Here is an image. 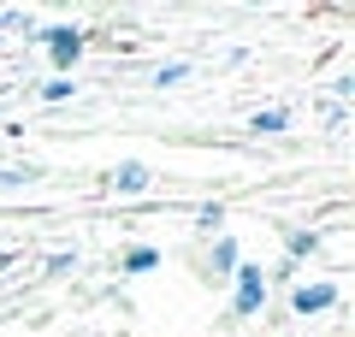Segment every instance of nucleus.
I'll list each match as a JSON object with an SVG mask.
<instances>
[{"mask_svg":"<svg viewBox=\"0 0 355 337\" xmlns=\"http://www.w3.org/2000/svg\"><path fill=\"white\" fill-rule=\"evenodd\" d=\"M48 273H53V278H65V273H77V254H48Z\"/></svg>","mask_w":355,"mask_h":337,"instance_id":"obj_14","label":"nucleus"},{"mask_svg":"<svg viewBox=\"0 0 355 337\" xmlns=\"http://www.w3.org/2000/svg\"><path fill=\"white\" fill-rule=\"evenodd\" d=\"M284 308H291V320L338 313V308H343V284H338V278H296V284L284 290Z\"/></svg>","mask_w":355,"mask_h":337,"instance_id":"obj_2","label":"nucleus"},{"mask_svg":"<svg viewBox=\"0 0 355 337\" xmlns=\"http://www.w3.org/2000/svg\"><path fill=\"white\" fill-rule=\"evenodd\" d=\"M320 243H326V231H314V225H284V261H314Z\"/></svg>","mask_w":355,"mask_h":337,"instance_id":"obj_5","label":"nucleus"},{"mask_svg":"<svg viewBox=\"0 0 355 337\" xmlns=\"http://www.w3.org/2000/svg\"><path fill=\"white\" fill-rule=\"evenodd\" d=\"M107 196H119V201L154 196V166L148 160H119L113 172H107Z\"/></svg>","mask_w":355,"mask_h":337,"instance_id":"obj_4","label":"nucleus"},{"mask_svg":"<svg viewBox=\"0 0 355 337\" xmlns=\"http://www.w3.org/2000/svg\"><path fill=\"white\" fill-rule=\"evenodd\" d=\"M77 83L71 77H48V83H36V101H48V107H60V101H71Z\"/></svg>","mask_w":355,"mask_h":337,"instance_id":"obj_13","label":"nucleus"},{"mask_svg":"<svg viewBox=\"0 0 355 337\" xmlns=\"http://www.w3.org/2000/svg\"><path fill=\"white\" fill-rule=\"evenodd\" d=\"M30 184H42V166H36V160L6 166V172H0V189H30Z\"/></svg>","mask_w":355,"mask_h":337,"instance_id":"obj_10","label":"nucleus"},{"mask_svg":"<svg viewBox=\"0 0 355 337\" xmlns=\"http://www.w3.org/2000/svg\"><path fill=\"white\" fill-rule=\"evenodd\" d=\"M190 71H196V65H190V60H166V65H160V71H154V77H148V83H154V89H178V83H184V77H190Z\"/></svg>","mask_w":355,"mask_h":337,"instance_id":"obj_12","label":"nucleus"},{"mask_svg":"<svg viewBox=\"0 0 355 337\" xmlns=\"http://www.w3.org/2000/svg\"><path fill=\"white\" fill-rule=\"evenodd\" d=\"M231 284V320H261V308H266V266L261 261H237V273L225 278Z\"/></svg>","mask_w":355,"mask_h":337,"instance_id":"obj_3","label":"nucleus"},{"mask_svg":"<svg viewBox=\"0 0 355 337\" xmlns=\"http://www.w3.org/2000/svg\"><path fill=\"white\" fill-rule=\"evenodd\" d=\"M237 261H243L237 237H214V243H207V261H202V273H207V278H231V273H237Z\"/></svg>","mask_w":355,"mask_h":337,"instance_id":"obj_6","label":"nucleus"},{"mask_svg":"<svg viewBox=\"0 0 355 337\" xmlns=\"http://www.w3.org/2000/svg\"><path fill=\"white\" fill-rule=\"evenodd\" d=\"M24 42L48 53L53 77H71V71H77V60H83V48H89V30H77V24H30V36H24Z\"/></svg>","mask_w":355,"mask_h":337,"instance_id":"obj_1","label":"nucleus"},{"mask_svg":"<svg viewBox=\"0 0 355 337\" xmlns=\"http://www.w3.org/2000/svg\"><path fill=\"white\" fill-rule=\"evenodd\" d=\"M349 125V107H326V130H343Z\"/></svg>","mask_w":355,"mask_h":337,"instance_id":"obj_15","label":"nucleus"},{"mask_svg":"<svg viewBox=\"0 0 355 337\" xmlns=\"http://www.w3.org/2000/svg\"><path fill=\"white\" fill-rule=\"evenodd\" d=\"M291 125H296L291 107H261V112H249V130H254V137H284Z\"/></svg>","mask_w":355,"mask_h":337,"instance_id":"obj_8","label":"nucleus"},{"mask_svg":"<svg viewBox=\"0 0 355 337\" xmlns=\"http://www.w3.org/2000/svg\"><path fill=\"white\" fill-rule=\"evenodd\" d=\"M296 278H302V266H296V261H284V254H279L272 266H266V290H291Z\"/></svg>","mask_w":355,"mask_h":337,"instance_id":"obj_11","label":"nucleus"},{"mask_svg":"<svg viewBox=\"0 0 355 337\" xmlns=\"http://www.w3.org/2000/svg\"><path fill=\"white\" fill-rule=\"evenodd\" d=\"M196 237H225V201H202V207H196Z\"/></svg>","mask_w":355,"mask_h":337,"instance_id":"obj_9","label":"nucleus"},{"mask_svg":"<svg viewBox=\"0 0 355 337\" xmlns=\"http://www.w3.org/2000/svg\"><path fill=\"white\" fill-rule=\"evenodd\" d=\"M160 261H166V254L154 249V243H130V249L119 254V273H125V278H142V273H154Z\"/></svg>","mask_w":355,"mask_h":337,"instance_id":"obj_7","label":"nucleus"}]
</instances>
